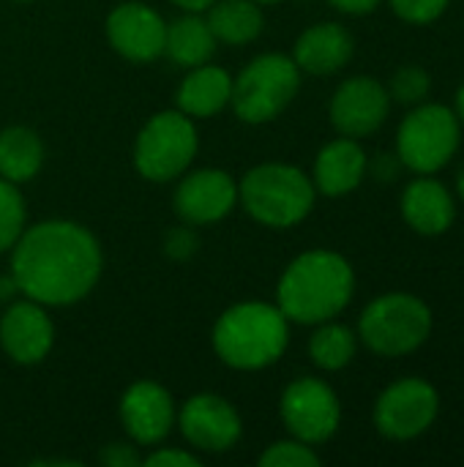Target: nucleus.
Masks as SVG:
<instances>
[{"mask_svg": "<svg viewBox=\"0 0 464 467\" xmlns=\"http://www.w3.org/2000/svg\"><path fill=\"white\" fill-rule=\"evenodd\" d=\"M101 276L98 241L77 222H41L11 246V282L41 306L82 301Z\"/></svg>", "mask_w": 464, "mask_h": 467, "instance_id": "nucleus-1", "label": "nucleus"}, {"mask_svg": "<svg viewBox=\"0 0 464 467\" xmlns=\"http://www.w3.org/2000/svg\"><path fill=\"white\" fill-rule=\"evenodd\" d=\"M356 293V271L339 252L309 249L282 274L276 306L290 323L320 326L342 315Z\"/></svg>", "mask_w": 464, "mask_h": 467, "instance_id": "nucleus-2", "label": "nucleus"}, {"mask_svg": "<svg viewBox=\"0 0 464 467\" xmlns=\"http://www.w3.org/2000/svg\"><path fill=\"white\" fill-rule=\"evenodd\" d=\"M287 345L290 320L273 304H235L213 326V350L232 369H265L284 356Z\"/></svg>", "mask_w": 464, "mask_h": 467, "instance_id": "nucleus-3", "label": "nucleus"}, {"mask_svg": "<svg viewBox=\"0 0 464 467\" xmlns=\"http://www.w3.org/2000/svg\"><path fill=\"white\" fill-rule=\"evenodd\" d=\"M435 328L432 306L405 290L383 293L358 317V342L380 358H405L421 350Z\"/></svg>", "mask_w": 464, "mask_h": 467, "instance_id": "nucleus-4", "label": "nucleus"}, {"mask_svg": "<svg viewBox=\"0 0 464 467\" xmlns=\"http://www.w3.org/2000/svg\"><path fill=\"white\" fill-rule=\"evenodd\" d=\"M238 197L254 222L284 230L301 224L312 213L317 189L304 170L282 161H268L243 175Z\"/></svg>", "mask_w": 464, "mask_h": 467, "instance_id": "nucleus-5", "label": "nucleus"}, {"mask_svg": "<svg viewBox=\"0 0 464 467\" xmlns=\"http://www.w3.org/2000/svg\"><path fill=\"white\" fill-rule=\"evenodd\" d=\"M462 145V123L449 104L421 101L399 120L397 156L413 175H438Z\"/></svg>", "mask_w": 464, "mask_h": 467, "instance_id": "nucleus-6", "label": "nucleus"}, {"mask_svg": "<svg viewBox=\"0 0 464 467\" xmlns=\"http://www.w3.org/2000/svg\"><path fill=\"white\" fill-rule=\"evenodd\" d=\"M301 90V68L282 52L254 57L232 79L230 104L243 123H268L279 118Z\"/></svg>", "mask_w": 464, "mask_h": 467, "instance_id": "nucleus-7", "label": "nucleus"}, {"mask_svg": "<svg viewBox=\"0 0 464 467\" xmlns=\"http://www.w3.org/2000/svg\"><path fill=\"white\" fill-rule=\"evenodd\" d=\"M197 129L180 109H167L153 115L134 145V164L142 178L164 183L186 172L197 156Z\"/></svg>", "mask_w": 464, "mask_h": 467, "instance_id": "nucleus-8", "label": "nucleus"}, {"mask_svg": "<svg viewBox=\"0 0 464 467\" xmlns=\"http://www.w3.org/2000/svg\"><path fill=\"white\" fill-rule=\"evenodd\" d=\"M440 416V394L424 378H399L386 386L375 402V430L394 443L418 441L427 435Z\"/></svg>", "mask_w": 464, "mask_h": 467, "instance_id": "nucleus-9", "label": "nucleus"}, {"mask_svg": "<svg viewBox=\"0 0 464 467\" xmlns=\"http://www.w3.org/2000/svg\"><path fill=\"white\" fill-rule=\"evenodd\" d=\"M279 413L287 432L309 446L328 443L342 424V402L336 391L320 378L293 380L282 394Z\"/></svg>", "mask_w": 464, "mask_h": 467, "instance_id": "nucleus-10", "label": "nucleus"}, {"mask_svg": "<svg viewBox=\"0 0 464 467\" xmlns=\"http://www.w3.org/2000/svg\"><path fill=\"white\" fill-rule=\"evenodd\" d=\"M391 112V96L388 88L375 77H350L345 79L328 104L331 126L342 137L364 140L383 129Z\"/></svg>", "mask_w": 464, "mask_h": 467, "instance_id": "nucleus-11", "label": "nucleus"}, {"mask_svg": "<svg viewBox=\"0 0 464 467\" xmlns=\"http://www.w3.org/2000/svg\"><path fill=\"white\" fill-rule=\"evenodd\" d=\"M178 424H180L183 438L194 449L211 451V454L230 451L241 441V432H243L238 410L227 400H222L216 394H197V397H191L180 408Z\"/></svg>", "mask_w": 464, "mask_h": 467, "instance_id": "nucleus-12", "label": "nucleus"}, {"mask_svg": "<svg viewBox=\"0 0 464 467\" xmlns=\"http://www.w3.org/2000/svg\"><path fill=\"white\" fill-rule=\"evenodd\" d=\"M107 38L118 55L134 63H148L164 55L167 25L145 3H120L107 16Z\"/></svg>", "mask_w": 464, "mask_h": 467, "instance_id": "nucleus-13", "label": "nucleus"}, {"mask_svg": "<svg viewBox=\"0 0 464 467\" xmlns=\"http://www.w3.org/2000/svg\"><path fill=\"white\" fill-rule=\"evenodd\" d=\"M399 213L416 235L438 238L457 222V197L438 175H416L402 189Z\"/></svg>", "mask_w": 464, "mask_h": 467, "instance_id": "nucleus-14", "label": "nucleus"}, {"mask_svg": "<svg viewBox=\"0 0 464 467\" xmlns=\"http://www.w3.org/2000/svg\"><path fill=\"white\" fill-rule=\"evenodd\" d=\"M120 421L134 443L156 446L172 432L175 402L164 386L153 380H139L120 400Z\"/></svg>", "mask_w": 464, "mask_h": 467, "instance_id": "nucleus-15", "label": "nucleus"}, {"mask_svg": "<svg viewBox=\"0 0 464 467\" xmlns=\"http://www.w3.org/2000/svg\"><path fill=\"white\" fill-rule=\"evenodd\" d=\"M238 202V183L222 170H200L178 183L175 213L186 224H213Z\"/></svg>", "mask_w": 464, "mask_h": 467, "instance_id": "nucleus-16", "label": "nucleus"}, {"mask_svg": "<svg viewBox=\"0 0 464 467\" xmlns=\"http://www.w3.org/2000/svg\"><path fill=\"white\" fill-rule=\"evenodd\" d=\"M55 342V328L41 304L36 301H19L11 304L0 320V348L5 356L16 364H38L46 358Z\"/></svg>", "mask_w": 464, "mask_h": 467, "instance_id": "nucleus-17", "label": "nucleus"}, {"mask_svg": "<svg viewBox=\"0 0 464 467\" xmlns=\"http://www.w3.org/2000/svg\"><path fill=\"white\" fill-rule=\"evenodd\" d=\"M353 52L356 41L342 22H317L298 36L293 60L304 74L331 77L353 60Z\"/></svg>", "mask_w": 464, "mask_h": 467, "instance_id": "nucleus-18", "label": "nucleus"}, {"mask_svg": "<svg viewBox=\"0 0 464 467\" xmlns=\"http://www.w3.org/2000/svg\"><path fill=\"white\" fill-rule=\"evenodd\" d=\"M369 172V156L353 137L331 140L314 159L312 183L325 197H345L356 192Z\"/></svg>", "mask_w": 464, "mask_h": 467, "instance_id": "nucleus-19", "label": "nucleus"}, {"mask_svg": "<svg viewBox=\"0 0 464 467\" xmlns=\"http://www.w3.org/2000/svg\"><path fill=\"white\" fill-rule=\"evenodd\" d=\"M232 79L219 66H194L180 82L175 101L178 109L189 118H211L230 104Z\"/></svg>", "mask_w": 464, "mask_h": 467, "instance_id": "nucleus-20", "label": "nucleus"}, {"mask_svg": "<svg viewBox=\"0 0 464 467\" xmlns=\"http://www.w3.org/2000/svg\"><path fill=\"white\" fill-rule=\"evenodd\" d=\"M216 36L208 25V19L197 16V14H186L180 19H175L172 25H167V38H164V55L186 68L202 66L213 57L216 52Z\"/></svg>", "mask_w": 464, "mask_h": 467, "instance_id": "nucleus-21", "label": "nucleus"}, {"mask_svg": "<svg viewBox=\"0 0 464 467\" xmlns=\"http://www.w3.org/2000/svg\"><path fill=\"white\" fill-rule=\"evenodd\" d=\"M44 164V142L33 129L11 126L0 131V178L25 183L36 178Z\"/></svg>", "mask_w": 464, "mask_h": 467, "instance_id": "nucleus-22", "label": "nucleus"}, {"mask_svg": "<svg viewBox=\"0 0 464 467\" xmlns=\"http://www.w3.org/2000/svg\"><path fill=\"white\" fill-rule=\"evenodd\" d=\"M208 25L216 41L224 44H249L263 33L265 16L254 0H216L208 8Z\"/></svg>", "mask_w": 464, "mask_h": 467, "instance_id": "nucleus-23", "label": "nucleus"}, {"mask_svg": "<svg viewBox=\"0 0 464 467\" xmlns=\"http://www.w3.org/2000/svg\"><path fill=\"white\" fill-rule=\"evenodd\" d=\"M358 353V334L342 323L325 320L309 339V358L323 372H339L353 364Z\"/></svg>", "mask_w": 464, "mask_h": 467, "instance_id": "nucleus-24", "label": "nucleus"}, {"mask_svg": "<svg viewBox=\"0 0 464 467\" xmlns=\"http://www.w3.org/2000/svg\"><path fill=\"white\" fill-rule=\"evenodd\" d=\"M429 93H432V74L418 63L399 66L388 82L391 101H397L402 107H416V104L427 101Z\"/></svg>", "mask_w": 464, "mask_h": 467, "instance_id": "nucleus-25", "label": "nucleus"}, {"mask_svg": "<svg viewBox=\"0 0 464 467\" xmlns=\"http://www.w3.org/2000/svg\"><path fill=\"white\" fill-rule=\"evenodd\" d=\"M25 230V200L16 183L0 178V254L8 252Z\"/></svg>", "mask_w": 464, "mask_h": 467, "instance_id": "nucleus-26", "label": "nucleus"}, {"mask_svg": "<svg viewBox=\"0 0 464 467\" xmlns=\"http://www.w3.org/2000/svg\"><path fill=\"white\" fill-rule=\"evenodd\" d=\"M260 465L263 467H317L320 465V454L314 451V446L304 443V441H279L273 446H268L260 454Z\"/></svg>", "mask_w": 464, "mask_h": 467, "instance_id": "nucleus-27", "label": "nucleus"}, {"mask_svg": "<svg viewBox=\"0 0 464 467\" xmlns=\"http://www.w3.org/2000/svg\"><path fill=\"white\" fill-rule=\"evenodd\" d=\"M388 5L402 22L424 27L438 22L449 11L451 0H388Z\"/></svg>", "mask_w": 464, "mask_h": 467, "instance_id": "nucleus-28", "label": "nucleus"}, {"mask_svg": "<svg viewBox=\"0 0 464 467\" xmlns=\"http://www.w3.org/2000/svg\"><path fill=\"white\" fill-rule=\"evenodd\" d=\"M164 249H167V254L175 257V260L191 257L194 249H197V235H194V230H191V227H175V230H170V233H167V241H164Z\"/></svg>", "mask_w": 464, "mask_h": 467, "instance_id": "nucleus-29", "label": "nucleus"}, {"mask_svg": "<svg viewBox=\"0 0 464 467\" xmlns=\"http://www.w3.org/2000/svg\"><path fill=\"white\" fill-rule=\"evenodd\" d=\"M101 465L107 467H137L142 465L139 454L129 443H109L101 449Z\"/></svg>", "mask_w": 464, "mask_h": 467, "instance_id": "nucleus-30", "label": "nucleus"}, {"mask_svg": "<svg viewBox=\"0 0 464 467\" xmlns=\"http://www.w3.org/2000/svg\"><path fill=\"white\" fill-rule=\"evenodd\" d=\"M142 465L148 467H194L200 465V460L189 451H178V449H159L150 457L142 460Z\"/></svg>", "mask_w": 464, "mask_h": 467, "instance_id": "nucleus-31", "label": "nucleus"}, {"mask_svg": "<svg viewBox=\"0 0 464 467\" xmlns=\"http://www.w3.org/2000/svg\"><path fill=\"white\" fill-rule=\"evenodd\" d=\"M369 170H372V175H375L380 183H394V181L402 175L405 164L399 161V156H397V150H394V153H377L375 161H369Z\"/></svg>", "mask_w": 464, "mask_h": 467, "instance_id": "nucleus-32", "label": "nucleus"}, {"mask_svg": "<svg viewBox=\"0 0 464 467\" xmlns=\"http://www.w3.org/2000/svg\"><path fill=\"white\" fill-rule=\"evenodd\" d=\"M336 11L342 14H350V16H366V14H375L380 8L383 0H328Z\"/></svg>", "mask_w": 464, "mask_h": 467, "instance_id": "nucleus-33", "label": "nucleus"}, {"mask_svg": "<svg viewBox=\"0 0 464 467\" xmlns=\"http://www.w3.org/2000/svg\"><path fill=\"white\" fill-rule=\"evenodd\" d=\"M170 3H175L178 8H183V11H191V14H200V11H205V8H211L216 0H170Z\"/></svg>", "mask_w": 464, "mask_h": 467, "instance_id": "nucleus-34", "label": "nucleus"}, {"mask_svg": "<svg viewBox=\"0 0 464 467\" xmlns=\"http://www.w3.org/2000/svg\"><path fill=\"white\" fill-rule=\"evenodd\" d=\"M454 112H457V118H459V123H462V129H464V82L459 85V90H457V99H454Z\"/></svg>", "mask_w": 464, "mask_h": 467, "instance_id": "nucleus-35", "label": "nucleus"}, {"mask_svg": "<svg viewBox=\"0 0 464 467\" xmlns=\"http://www.w3.org/2000/svg\"><path fill=\"white\" fill-rule=\"evenodd\" d=\"M454 192H457L454 197L464 202V167H459V172H457V178H454Z\"/></svg>", "mask_w": 464, "mask_h": 467, "instance_id": "nucleus-36", "label": "nucleus"}, {"mask_svg": "<svg viewBox=\"0 0 464 467\" xmlns=\"http://www.w3.org/2000/svg\"><path fill=\"white\" fill-rule=\"evenodd\" d=\"M254 3H260V5H271V3H282V0H254Z\"/></svg>", "mask_w": 464, "mask_h": 467, "instance_id": "nucleus-37", "label": "nucleus"}]
</instances>
